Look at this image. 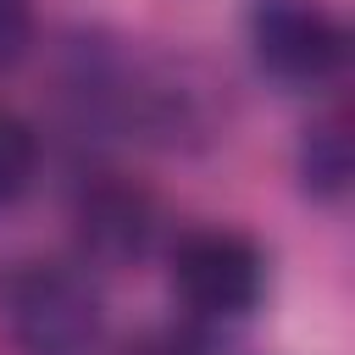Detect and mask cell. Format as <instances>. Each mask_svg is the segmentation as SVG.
Wrapping results in <instances>:
<instances>
[{
    "label": "cell",
    "mask_w": 355,
    "mask_h": 355,
    "mask_svg": "<svg viewBox=\"0 0 355 355\" xmlns=\"http://www.w3.org/2000/svg\"><path fill=\"white\" fill-rule=\"evenodd\" d=\"M0 322L22 355H94L100 300L72 266L28 261L0 283Z\"/></svg>",
    "instance_id": "1"
},
{
    "label": "cell",
    "mask_w": 355,
    "mask_h": 355,
    "mask_svg": "<svg viewBox=\"0 0 355 355\" xmlns=\"http://www.w3.org/2000/svg\"><path fill=\"white\" fill-rule=\"evenodd\" d=\"M172 288L200 316H244L261 300V250L244 233L200 227L172 255Z\"/></svg>",
    "instance_id": "2"
},
{
    "label": "cell",
    "mask_w": 355,
    "mask_h": 355,
    "mask_svg": "<svg viewBox=\"0 0 355 355\" xmlns=\"http://www.w3.org/2000/svg\"><path fill=\"white\" fill-rule=\"evenodd\" d=\"M255 61L277 83H327L344 67V28L316 0H255Z\"/></svg>",
    "instance_id": "3"
},
{
    "label": "cell",
    "mask_w": 355,
    "mask_h": 355,
    "mask_svg": "<svg viewBox=\"0 0 355 355\" xmlns=\"http://www.w3.org/2000/svg\"><path fill=\"white\" fill-rule=\"evenodd\" d=\"M150 200L128 183H94L78 200V244L105 266H128L150 244Z\"/></svg>",
    "instance_id": "4"
},
{
    "label": "cell",
    "mask_w": 355,
    "mask_h": 355,
    "mask_svg": "<svg viewBox=\"0 0 355 355\" xmlns=\"http://www.w3.org/2000/svg\"><path fill=\"white\" fill-rule=\"evenodd\" d=\"M300 172H305V189L322 194V200H333V194L349 183V133H344V122L311 128L305 155H300Z\"/></svg>",
    "instance_id": "5"
},
{
    "label": "cell",
    "mask_w": 355,
    "mask_h": 355,
    "mask_svg": "<svg viewBox=\"0 0 355 355\" xmlns=\"http://www.w3.org/2000/svg\"><path fill=\"white\" fill-rule=\"evenodd\" d=\"M33 161H39V144H33L28 122H17L11 111H0V211L28 189Z\"/></svg>",
    "instance_id": "6"
},
{
    "label": "cell",
    "mask_w": 355,
    "mask_h": 355,
    "mask_svg": "<svg viewBox=\"0 0 355 355\" xmlns=\"http://www.w3.org/2000/svg\"><path fill=\"white\" fill-rule=\"evenodd\" d=\"M33 39V11L28 0H0V67H11Z\"/></svg>",
    "instance_id": "7"
}]
</instances>
